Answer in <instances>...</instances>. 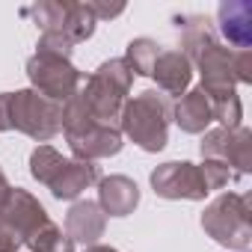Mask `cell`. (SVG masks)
<instances>
[{
    "instance_id": "obj_7",
    "label": "cell",
    "mask_w": 252,
    "mask_h": 252,
    "mask_svg": "<svg viewBox=\"0 0 252 252\" xmlns=\"http://www.w3.org/2000/svg\"><path fill=\"white\" fill-rule=\"evenodd\" d=\"M27 77H30V83L39 95H45L57 104H65L83 80L68 57L48 54V51H36L27 60Z\"/></svg>"
},
{
    "instance_id": "obj_24",
    "label": "cell",
    "mask_w": 252,
    "mask_h": 252,
    "mask_svg": "<svg viewBox=\"0 0 252 252\" xmlns=\"http://www.w3.org/2000/svg\"><path fill=\"white\" fill-rule=\"evenodd\" d=\"M12 131V119H9V92H0V134Z\"/></svg>"
},
{
    "instance_id": "obj_6",
    "label": "cell",
    "mask_w": 252,
    "mask_h": 252,
    "mask_svg": "<svg viewBox=\"0 0 252 252\" xmlns=\"http://www.w3.org/2000/svg\"><path fill=\"white\" fill-rule=\"evenodd\" d=\"M24 15H33L42 33L48 36H63L71 45L86 42L95 33V15L89 12L86 3H60V0H42V3L24 9Z\"/></svg>"
},
{
    "instance_id": "obj_9",
    "label": "cell",
    "mask_w": 252,
    "mask_h": 252,
    "mask_svg": "<svg viewBox=\"0 0 252 252\" xmlns=\"http://www.w3.org/2000/svg\"><path fill=\"white\" fill-rule=\"evenodd\" d=\"M199 152H202L205 160L225 163L237 178L252 169V134L246 128H234V131L214 128L202 137Z\"/></svg>"
},
{
    "instance_id": "obj_8",
    "label": "cell",
    "mask_w": 252,
    "mask_h": 252,
    "mask_svg": "<svg viewBox=\"0 0 252 252\" xmlns=\"http://www.w3.org/2000/svg\"><path fill=\"white\" fill-rule=\"evenodd\" d=\"M152 187L160 199H187V202H202L211 187L205 181V172L202 166L196 163H187V160H172V163H163L152 172Z\"/></svg>"
},
{
    "instance_id": "obj_10",
    "label": "cell",
    "mask_w": 252,
    "mask_h": 252,
    "mask_svg": "<svg viewBox=\"0 0 252 252\" xmlns=\"http://www.w3.org/2000/svg\"><path fill=\"white\" fill-rule=\"evenodd\" d=\"M193 63L199 65L202 74V92L214 101V98H225L234 92L237 77H234V51L222 48L220 42H211L205 51H199L193 57Z\"/></svg>"
},
{
    "instance_id": "obj_16",
    "label": "cell",
    "mask_w": 252,
    "mask_h": 252,
    "mask_svg": "<svg viewBox=\"0 0 252 252\" xmlns=\"http://www.w3.org/2000/svg\"><path fill=\"white\" fill-rule=\"evenodd\" d=\"M217 24H220V33L228 39V45H234L237 51H249V45H252V3H246V0L220 3Z\"/></svg>"
},
{
    "instance_id": "obj_4",
    "label": "cell",
    "mask_w": 252,
    "mask_h": 252,
    "mask_svg": "<svg viewBox=\"0 0 252 252\" xmlns=\"http://www.w3.org/2000/svg\"><path fill=\"white\" fill-rule=\"evenodd\" d=\"M202 228L220 246L246 252L252 243V202L240 193H222L202 214Z\"/></svg>"
},
{
    "instance_id": "obj_11",
    "label": "cell",
    "mask_w": 252,
    "mask_h": 252,
    "mask_svg": "<svg viewBox=\"0 0 252 252\" xmlns=\"http://www.w3.org/2000/svg\"><path fill=\"white\" fill-rule=\"evenodd\" d=\"M0 217H3V220L18 231L21 240H27L39 225H45V222L51 220L48 211L42 208V202H39L33 193H27L24 187H12V190L6 193V199L0 202Z\"/></svg>"
},
{
    "instance_id": "obj_13",
    "label": "cell",
    "mask_w": 252,
    "mask_h": 252,
    "mask_svg": "<svg viewBox=\"0 0 252 252\" xmlns=\"http://www.w3.org/2000/svg\"><path fill=\"white\" fill-rule=\"evenodd\" d=\"M152 77L158 80V92L175 98V95H184L190 80H193V63L175 51V48H163L155 68H152Z\"/></svg>"
},
{
    "instance_id": "obj_15",
    "label": "cell",
    "mask_w": 252,
    "mask_h": 252,
    "mask_svg": "<svg viewBox=\"0 0 252 252\" xmlns=\"http://www.w3.org/2000/svg\"><path fill=\"white\" fill-rule=\"evenodd\" d=\"M140 205V187L128 175H110L98 181V208L107 217H128Z\"/></svg>"
},
{
    "instance_id": "obj_2",
    "label": "cell",
    "mask_w": 252,
    "mask_h": 252,
    "mask_svg": "<svg viewBox=\"0 0 252 252\" xmlns=\"http://www.w3.org/2000/svg\"><path fill=\"white\" fill-rule=\"evenodd\" d=\"M169 122H172V98L146 89L137 98L125 101L119 116V131L134 140L143 152H160L169 143Z\"/></svg>"
},
{
    "instance_id": "obj_19",
    "label": "cell",
    "mask_w": 252,
    "mask_h": 252,
    "mask_svg": "<svg viewBox=\"0 0 252 252\" xmlns=\"http://www.w3.org/2000/svg\"><path fill=\"white\" fill-rule=\"evenodd\" d=\"M160 51H163V45H158L155 39H134L131 45H128V51H125V65L131 68V74H140V77H152V68H155V63H158V57H160Z\"/></svg>"
},
{
    "instance_id": "obj_17",
    "label": "cell",
    "mask_w": 252,
    "mask_h": 252,
    "mask_svg": "<svg viewBox=\"0 0 252 252\" xmlns=\"http://www.w3.org/2000/svg\"><path fill=\"white\" fill-rule=\"evenodd\" d=\"M172 119L178 122V128L184 134H205V128L214 122L211 98L202 89H190L181 95L178 104H172Z\"/></svg>"
},
{
    "instance_id": "obj_26",
    "label": "cell",
    "mask_w": 252,
    "mask_h": 252,
    "mask_svg": "<svg viewBox=\"0 0 252 252\" xmlns=\"http://www.w3.org/2000/svg\"><path fill=\"white\" fill-rule=\"evenodd\" d=\"M83 252H119V249H113V246H101V243H95V246H86Z\"/></svg>"
},
{
    "instance_id": "obj_14",
    "label": "cell",
    "mask_w": 252,
    "mask_h": 252,
    "mask_svg": "<svg viewBox=\"0 0 252 252\" xmlns=\"http://www.w3.org/2000/svg\"><path fill=\"white\" fill-rule=\"evenodd\" d=\"M107 228V214L98 208V202H74L65 214V234L71 237V243H86L95 246L98 237H104Z\"/></svg>"
},
{
    "instance_id": "obj_1",
    "label": "cell",
    "mask_w": 252,
    "mask_h": 252,
    "mask_svg": "<svg viewBox=\"0 0 252 252\" xmlns=\"http://www.w3.org/2000/svg\"><path fill=\"white\" fill-rule=\"evenodd\" d=\"M63 131H65V140H68L74 160L95 163L101 158L122 152V131L116 125L95 119V113L86 107L80 89L63 104Z\"/></svg>"
},
{
    "instance_id": "obj_18",
    "label": "cell",
    "mask_w": 252,
    "mask_h": 252,
    "mask_svg": "<svg viewBox=\"0 0 252 252\" xmlns=\"http://www.w3.org/2000/svg\"><path fill=\"white\" fill-rule=\"evenodd\" d=\"M175 27L181 33V54L193 63V57L199 51H205L211 42H217V33L211 27V21L205 15H178Z\"/></svg>"
},
{
    "instance_id": "obj_5",
    "label": "cell",
    "mask_w": 252,
    "mask_h": 252,
    "mask_svg": "<svg viewBox=\"0 0 252 252\" xmlns=\"http://www.w3.org/2000/svg\"><path fill=\"white\" fill-rule=\"evenodd\" d=\"M9 119L12 131H21L45 146L63 131V104L39 95L36 89H18L9 92Z\"/></svg>"
},
{
    "instance_id": "obj_3",
    "label": "cell",
    "mask_w": 252,
    "mask_h": 252,
    "mask_svg": "<svg viewBox=\"0 0 252 252\" xmlns=\"http://www.w3.org/2000/svg\"><path fill=\"white\" fill-rule=\"evenodd\" d=\"M131 83H134V74L131 68L125 65L122 57L116 60H107L98 65V71H92L80 89L86 107L95 113V119L107 122V125H116L119 128V116H122V107H125V95L131 92Z\"/></svg>"
},
{
    "instance_id": "obj_23",
    "label": "cell",
    "mask_w": 252,
    "mask_h": 252,
    "mask_svg": "<svg viewBox=\"0 0 252 252\" xmlns=\"http://www.w3.org/2000/svg\"><path fill=\"white\" fill-rule=\"evenodd\" d=\"M86 6H89V12L95 15V21H101V18H116V15L125 12V3H116V6H107V3H86Z\"/></svg>"
},
{
    "instance_id": "obj_21",
    "label": "cell",
    "mask_w": 252,
    "mask_h": 252,
    "mask_svg": "<svg viewBox=\"0 0 252 252\" xmlns=\"http://www.w3.org/2000/svg\"><path fill=\"white\" fill-rule=\"evenodd\" d=\"M211 110H214V122H220L225 131L240 128V119H243V104H240L237 92H231V95H225V98H214V101H211Z\"/></svg>"
},
{
    "instance_id": "obj_25",
    "label": "cell",
    "mask_w": 252,
    "mask_h": 252,
    "mask_svg": "<svg viewBox=\"0 0 252 252\" xmlns=\"http://www.w3.org/2000/svg\"><path fill=\"white\" fill-rule=\"evenodd\" d=\"M12 190V184H9V178H6V172L3 169H0V202H3L6 199V193Z\"/></svg>"
},
{
    "instance_id": "obj_22",
    "label": "cell",
    "mask_w": 252,
    "mask_h": 252,
    "mask_svg": "<svg viewBox=\"0 0 252 252\" xmlns=\"http://www.w3.org/2000/svg\"><path fill=\"white\" fill-rule=\"evenodd\" d=\"M21 237H18V231L3 220V217H0V252H18L21 249Z\"/></svg>"
},
{
    "instance_id": "obj_20",
    "label": "cell",
    "mask_w": 252,
    "mask_h": 252,
    "mask_svg": "<svg viewBox=\"0 0 252 252\" xmlns=\"http://www.w3.org/2000/svg\"><path fill=\"white\" fill-rule=\"evenodd\" d=\"M27 249L30 252H74V243L68 234H63V228H57L51 220L45 225H39L27 240Z\"/></svg>"
},
{
    "instance_id": "obj_12",
    "label": "cell",
    "mask_w": 252,
    "mask_h": 252,
    "mask_svg": "<svg viewBox=\"0 0 252 252\" xmlns=\"http://www.w3.org/2000/svg\"><path fill=\"white\" fill-rule=\"evenodd\" d=\"M98 181H101V175H98V166H95V163L63 158L60 166L54 169V175H51V181H48L45 187L51 190L54 199L71 202V199H77L86 187H92V184H98Z\"/></svg>"
}]
</instances>
